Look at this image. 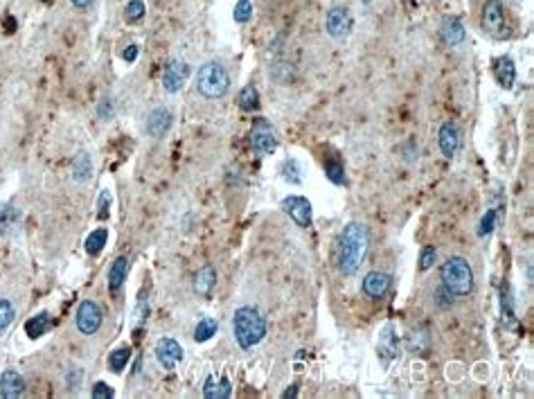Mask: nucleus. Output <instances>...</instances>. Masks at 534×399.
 <instances>
[{
  "mask_svg": "<svg viewBox=\"0 0 534 399\" xmlns=\"http://www.w3.org/2000/svg\"><path fill=\"white\" fill-rule=\"evenodd\" d=\"M232 16H235L237 23H248L253 19V5L251 0H239V3L235 5V12H232Z\"/></svg>",
  "mask_w": 534,
  "mask_h": 399,
  "instance_id": "35",
  "label": "nucleus"
},
{
  "mask_svg": "<svg viewBox=\"0 0 534 399\" xmlns=\"http://www.w3.org/2000/svg\"><path fill=\"white\" fill-rule=\"evenodd\" d=\"M14 316H16V311H14V304H12L10 300L0 298V332H5V329L12 325Z\"/></svg>",
  "mask_w": 534,
  "mask_h": 399,
  "instance_id": "34",
  "label": "nucleus"
},
{
  "mask_svg": "<svg viewBox=\"0 0 534 399\" xmlns=\"http://www.w3.org/2000/svg\"><path fill=\"white\" fill-rule=\"evenodd\" d=\"M128 359H131V347H117V350H113L108 356V368L120 375V372L126 368Z\"/></svg>",
  "mask_w": 534,
  "mask_h": 399,
  "instance_id": "28",
  "label": "nucleus"
},
{
  "mask_svg": "<svg viewBox=\"0 0 534 399\" xmlns=\"http://www.w3.org/2000/svg\"><path fill=\"white\" fill-rule=\"evenodd\" d=\"M77 329L84 334V336H90V334H97L99 327H102V309L97 302L93 300H84L79 307H77Z\"/></svg>",
  "mask_w": 534,
  "mask_h": 399,
  "instance_id": "6",
  "label": "nucleus"
},
{
  "mask_svg": "<svg viewBox=\"0 0 534 399\" xmlns=\"http://www.w3.org/2000/svg\"><path fill=\"white\" fill-rule=\"evenodd\" d=\"M239 106L244 111H257L260 108V95H257V88L255 86H246L244 90L239 93Z\"/></svg>",
  "mask_w": 534,
  "mask_h": 399,
  "instance_id": "29",
  "label": "nucleus"
},
{
  "mask_svg": "<svg viewBox=\"0 0 534 399\" xmlns=\"http://www.w3.org/2000/svg\"><path fill=\"white\" fill-rule=\"evenodd\" d=\"M296 395H298V386H291L284 390V397H296Z\"/></svg>",
  "mask_w": 534,
  "mask_h": 399,
  "instance_id": "44",
  "label": "nucleus"
},
{
  "mask_svg": "<svg viewBox=\"0 0 534 399\" xmlns=\"http://www.w3.org/2000/svg\"><path fill=\"white\" fill-rule=\"evenodd\" d=\"M440 37L446 46H460L464 37H467V32H464L462 23L458 19H453V16H446V19L442 21L440 25Z\"/></svg>",
  "mask_w": 534,
  "mask_h": 399,
  "instance_id": "17",
  "label": "nucleus"
},
{
  "mask_svg": "<svg viewBox=\"0 0 534 399\" xmlns=\"http://www.w3.org/2000/svg\"><path fill=\"white\" fill-rule=\"evenodd\" d=\"M156 356H158L162 368L171 370L178 361H183V347H180L174 338H160L156 345Z\"/></svg>",
  "mask_w": 534,
  "mask_h": 399,
  "instance_id": "13",
  "label": "nucleus"
},
{
  "mask_svg": "<svg viewBox=\"0 0 534 399\" xmlns=\"http://www.w3.org/2000/svg\"><path fill=\"white\" fill-rule=\"evenodd\" d=\"M435 260H437V251L433 249V246H424V249H421V255H419V271L421 273L433 266Z\"/></svg>",
  "mask_w": 534,
  "mask_h": 399,
  "instance_id": "36",
  "label": "nucleus"
},
{
  "mask_svg": "<svg viewBox=\"0 0 534 399\" xmlns=\"http://www.w3.org/2000/svg\"><path fill=\"white\" fill-rule=\"evenodd\" d=\"M325 174H327V178H330V181L336 183V185H343V183H345V169H343V163H341L338 158L327 160V163H325Z\"/></svg>",
  "mask_w": 534,
  "mask_h": 399,
  "instance_id": "31",
  "label": "nucleus"
},
{
  "mask_svg": "<svg viewBox=\"0 0 534 399\" xmlns=\"http://www.w3.org/2000/svg\"><path fill=\"white\" fill-rule=\"evenodd\" d=\"M144 14H147V7H144V0H128L126 3V10H124V16L128 23H137L144 19Z\"/></svg>",
  "mask_w": 534,
  "mask_h": 399,
  "instance_id": "32",
  "label": "nucleus"
},
{
  "mask_svg": "<svg viewBox=\"0 0 534 399\" xmlns=\"http://www.w3.org/2000/svg\"><path fill=\"white\" fill-rule=\"evenodd\" d=\"M111 201H113V197H111V192H102L99 194V201H97V219H108V212H111Z\"/></svg>",
  "mask_w": 534,
  "mask_h": 399,
  "instance_id": "38",
  "label": "nucleus"
},
{
  "mask_svg": "<svg viewBox=\"0 0 534 399\" xmlns=\"http://www.w3.org/2000/svg\"><path fill=\"white\" fill-rule=\"evenodd\" d=\"M251 144L253 149L257 151L260 156H266V154H273L275 149H278V135H275L273 126L266 122V120H257L253 124L251 129Z\"/></svg>",
  "mask_w": 534,
  "mask_h": 399,
  "instance_id": "7",
  "label": "nucleus"
},
{
  "mask_svg": "<svg viewBox=\"0 0 534 399\" xmlns=\"http://www.w3.org/2000/svg\"><path fill=\"white\" fill-rule=\"evenodd\" d=\"M282 176L287 178L289 183H303V172H300V165H298V160H294V158H289L287 163L282 165Z\"/></svg>",
  "mask_w": 534,
  "mask_h": 399,
  "instance_id": "33",
  "label": "nucleus"
},
{
  "mask_svg": "<svg viewBox=\"0 0 534 399\" xmlns=\"http://www.w3.org/2000/svg\"><path fill=\"white\" fill-rule=\"evenodd\" d=\"M203 395L208 399H226L232 395V386L228 379H217V377H208L203 386Z\"/></svg>",
  "mask_w": 534,
  "mask_h": 399,
  "instance_id": "22",
  "label": "nucleus"
},
{
  "mask_svg": "<svg viewBox=\"0 0 534 399\" xmlns=\"http://www.w3.org/2000/svg\"><path fill=\"white\" fill-rule=\"evenodd\" d=\"M21 224V210L14 203L0 206V235H12Z\"/></svg>",
  "mask_w": 534,
  "mask_h": 399,
  "instance_id": "19",
  "label": "nucleus"
},
{
  "mask_svg": "<svg viewBox=\"0 0 534 399\" xmlns=\"http://www.w3.org/2000/svg\"><path fill=\"white\" fill-rule=\"evenodd\" d=\"M232 332L241 350H251L266 336V320L255 307H239L232 316Z\"/></svg>",
  "mask_w": 534,
  "mask_h": 399,
  "instance_id": "2",
  "label": "nucleus"
},
{
  "mask_svg": "<svg viewBox=\"0 0 534 399\" xmlns=\"http://www.w3.org/2000/svg\"><path fill=\"white\" fill-rule=\"evenodd\" d=\"M460 149V133L453 122H444L440 126V151L444 158H453Z\"/></svg>",
  "mask_w": 534,
  "mask_h": 399,
  "instance_id": "16",
  "label": "nucleus"
},
{
  "mask_svg": "<svg viewBox=\"0 0 534 399\" xmlns=\"http://www.w3.org/2000/svg\"><path fill=\"white\" fill-rule=\"evenodd\" d=\"M137 52H140V48L137 46H128L124 52H122V57H124V61H128V64H133L135 59H137Z\"/></svg>",
  "mask_w": 534,
  "mask_h": 399,
  "instance_id": "42",
  "label": "nucleus"
},
{
  "mask_svg": "<svg viewBox=\"0 0 534 399\" xmlns=\"http://www.w3.org/2000/svg\"><path fill=\"white\" fill-rule=\"evenodd\" d=\"M48 329H50V313L48 311H41L34 318H30L28 322H25V332H28L30 338H39V336L46 334Z\"/></svg>",
  "mask_w": 534,
  "mask_h": 399,
  "instance_id": "24",
  "label": "nucleus"
},
{
  "mask_svg": "<svg viewBox=\"0 0 534 399\" xmlns=\"http://www.w3.org/2000/svg\"><path fill=\"white\" fill-rule=\"evenodd\" d=\"M430 338H428V332L426 329H415V332H410L408 336V350L412 354H421L428 347Z\"/></svg>",
  "mask_w": 534,
  "mask_h": 399,
  "instance_id": "30",
  "label": "nucleus"
},
{
  "mask_svg": "<svg viewBox=\"0 0 534 399\" xmlns=\"http://www.w3.org/2000/svg\"><path fill=\"white\" fill-rule=\"evenodd\" d=\"M25 393V379L16 370H5L0 375V395L5 399H16Z\"/></svg>",
  "mask_w": 534,
  "mask_h": 399,
  "instance_id": "15",
  "label": "nucleus"
},
{
  "mask_svg": "<svg viewBox=\"0 0 534 399\" xmlns=\"http://www.w3.org/2000/svg\"><path fill=\"white\" fill-rule=\"evenodd\" d=\"M187 75H189V66L185 61H180V59H171L165 66V72H162V88L167 93H178L185 86Z\"/></svg>",
  "mask_w": 534,
  "mask_h": 399,
  "instance_id": "10",
  "label": "nucleus"
},
{
  "mask_svg": "<svg viewBox=\"0 0 534 399\" xmlns=\"http://www.w3.org/2000/svg\"><path fill=\"white\" fill-rule=\"evenodd\" d=\"M494 75H496L498 84H501L505 90H510L516 81V66L512 61V57H498L494 61Z\"/></svg>",
  "mask_w": 534,
  "mask_h": 399,
  "instance_id": "18",
  "label": "nucleus"
},
{
  "mask_svg": "<svg viewBox=\"0 0 534 399\" xmlns=\"http://www.w3.org/2000/svg\"><path fill=\"white\" fill-rule=\"evenodd\" d=\"M171 126H174V115H171L169 108L160 106V108H153L147 117V133L151 138H162Z\"/></svg>",
  "mask_w": 534,
  "mask_h": 399,
  "instance_id": "12",
  "label": "nucleus"
},
{
  "mask_svg": "<svg viewBox=\"0 0 534 399\" xmlns=\"http://www.w3.org/2000/svg\"><path fill=\"white\" fill-rule=\"evenodd\" d=\"M106 242H108V231L97 228V231H93L88 235V240H86V253H90V255H99V253L104 251Z\"/></svg>",
  "mask_w": 534,
  "mask_h": 399,
  "instance_id": "25",
  "label": "nucleus"
},
{
  "mask_svg": "<svg viewBox=\"0 0 534 399\" xmlns=\"http://www.w3.org/2000/svg\"><path fill=\"white\" fill-rule=\"evenodd\" d=\"M370 249V231L365 224L350 222L338 237V269L345 275H354L363 266Z\"/></svg>",
  "mask_w": 534,
  "mask_h": 399,
  "instance_id": "1",
  "label": "nucleus"
},
{
  "mask_svg": "<svg viewBox=\"0 0 534 399\" xmlns=\"http://www.w3.org/2000/svg\"><path fill=\"white\" fill-rule=\"evenodd\" d=\"M70 3L77 7V10H86V7H90L95 0H70Z\"/></svg>",
  "mask_w": 534,
  "mask_h": 399,
  "instance_id": "43",
  "label": "nucleus"
},
{
  "mask_svg": "<svg viewBox=\"0 0 534 399\" xmlns=\"http://www.w3.org/2000/svg\"><path fill=\"white\" fill-rule=\"evenodd\" d=\"M376 354L379 359L390 363L399 354V336L394 332V325H385L376 338Z\"/></svg>",
  "mask_w": 534,
  "mask_h": 399,
  "instance_id": "11",
  "label": "nucleus"
},
{
  "mask_svg": "<svg viewBox=\"0 0 534 399\" xmlns=\"http://www.w3.org/2000/svg\"><path fill=\"white\" fill-rule=\"evenodd\" d=\"M435 300H437V304H440L442 309H446L453 302V293L446 291L444 286H440V289H437V293H435Z\"/></svg>",
  "mask_w": 534,
  "mask_h": 399,
  "instance_id": "41",
  "label": "nucleus"
},
{
  "mask_svg": "<svg viewBox=\"0 0 534 399\" xmlns=\"http://www.w3.org/2000/svg\"><path fill=\"white\" fill-rule=\"evenodd\" d=\"M113 395H115V390L108 384H104V381H97V384L93 386V397L95 399H106V397H113Z\"/></svg>",
  "mask_w": 534,
  "mask_h": 399,
  "instance_id": "40",
  "label": "nucleus"
},
{
  "mask_svg": "<svg viewBox=\"0 0 534 399\" xmlns=\"http://www.w3.org/2000/svg\"><path fill=\"white\" fill-rule=\"evenodd\" d=\"M73 176L75 181H88V178L93 176V163H90V156L86 154V151H79L77 154V158L73 160Z\"/></svg>",
  "mask_w": 534,
  "mask_h": 399,
  "instance_id": "23",
  "label": "nucleus"
},
{
  "mask_svg": "<svg viewBox=\"0 0 534 399\" xmlns=\"http://www.w3.org/2000/svg\"><path fill=\"white\" fill-rule=\"evenodd\" d=\"M390 284H392V278L388 273H381V271H372L368 273L363 280V293L370 295V298H383V295L390 291Z\"/></svg>",
  "mask_w": 534,
  "mask_h": 399,
  "instance_id": "14",
  "label": "nucleus"
},
{
  "mask_svg": "<svg viewBox=\"0 0 534 399\" xmlns=\"http://www.w3.org/2000/svg\"><path fill=\"white\" fill-rule=\"evenodd\" d=\"M196 90L205 99H221L230 90V75L219 61H208L199 68Z\"/></svg>",
  "mask_w": 534,
  "mask_h": 399,
  "instance_id": "3",
  "label": "nucleus"
},
{
  "mask_svg": "<svg viewBox=\"0 0 534 399\" xmlns=\"http://www.w3.org/2000/svg\"><path fill=\"white\" fill-rule=\"evenodd\" d=\"M282 210L294 219V224H298L300 228H309L312 226V203H309L307 197H287L282 201Z\"/></svg>",
  "mask_w": 534,
  "mask_h": 399,
  "instance_id": "9",
  "label": "nucleus"
},
{
  "mask_svg": "<svg viewBox=\"0 0 534 399\" xmlns=\"http://www.w3.org/2000/svg\"><path fill=\"white\" fill-rule=\"evenodd\" d=\"M325 28L334 39H347L352 28H354V19L345 7H332L325 16Z\"/></svg>",
  "mask_w": 534,
  "mask_h": 399,
  "instance_id": "8",
  "label": "nucleus"
},
{
  "mask_svg": "<svg viewBox=\"0 0 534 399\" xmlns=\"http://www.w3.org/2000/svg\"><path fill=\"white\" fill-rule=\"evenodd\" d=\"M442 286L453 295H469L473 291V271L467 260L449 257L440 271Z\"/></svg>",
  "mask_w": 534,
  "mask_h": 399,
  "instance_id": "4",
  "label": "nucleus"
},
{
  "mask_svg": "<svg viewBox=\"0 0 534 399\" xmlns=\"http://www.w3.org/2000/svg\"><path fill=\"white\" fill-rule=\"evenodd\" d=\"M271 79H275L278 84H291L294 81V66H291L289 61H275L271 66Z\"/></svg>",
  "mask_w": 534,
  "mask_h": 399,
  "instance_id": "27",
  "label": "nucleus"
},
{
  "mask_svg": "<svg viewBox=\"0 0 534 399\" xmlns=\"http://www.w3.org/2000/svg\"><path fill=\"white\" fill-rule=\"evenodd\" d=\"M219 332V322L214 320V318H203L199 325H196V329H194V341L196 343H205V341H210V338Z\"/></svg>",
  "mask_w": 534,
  "mask_h": 399,
  "instance_id": "26",
  "label": "nucleus"
},
{
  "mask_svg": "<svg viewBox=\"0 0 534 399\" xmlns=\"http://www.w3.org/2000/svg\"><path fill=\"white\" fill-rule=\"evenodd\" d=\"M126 271H128L126 257H124V255H122V257H115L113 264H111V269H108V289H111L113 293H117L120 289H122L124 280H126Z\"/></svg>",
  "mask_w": 534,
  "mask_h": 399,
  "instance_id": "21",
  "label": "nucleus"
},
{
  "mask_svg": "<svg viewBox=\"0 0 534 399\" xmlns=\"http://www.w3.org/2000/svg\"><path fill=\"white\" fill-rule=\"evenodd\" d=\"M482 30L494 39H507L503 0H487L482 7Z\"/></svg>",
  "mask_w": 534,
  "mask_h": 399,
  "instance_id": "5",
  "label": "nucleus"
},
{
  "mask_svg": "<svg viewBox=\"0 0 534 399\" xmlns=\"http://www.w3.org/2000/svg\"><path fill=\"white\" fill-rule=\"evenodd\" d=\"M496 219H498V212H496V210H489L487 215L480 219V226H478V233H480V237H485V235H492V231L496 228Z\"/></svg>",
  "mask_w": 534,
  "mask_h": 399,
  "instance_id": "37",
  "label": "nucleus"
},
{
  "mask_svg": "<svg viewBox=\"0 0 534 399\" xmlns=\"http://www.w3.org/2000/svg\"><path fill=\"white\" fill-rule=\"evenodd\" d=\"M214 284H217V271H214V266H203L196 271L194 275V291L199 295H210V291L214 289Z\"/></svg>",
  "mask_w": 534,
  "mask_h": 399,
  "instance_id": "20",
  "label": "nucleus"
},
{
  "mask_svg": "<svg viewBox=\"0 0 534 399\" xmlns=\"http://www.w3.org/2000/svg\"><path fill=\"white\" fill-rule=\"evenodd\" d=\"M115 104H113V99L111 97H104L99 101V106H97V115L102 117V120H111L113 117V113H115V108H113Z\"/></svg>",
  "mask_w": 534,
  "mask_h": 399,
  "instance_id": "39",
  "label": "nucleus"
}]
</instances>
